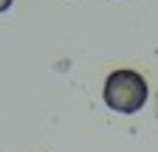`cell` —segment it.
<instances>
[{
	"label": "cell",
	"mask_w": 158,
	"mask_h": 152,
	"mask_svg": "<svg viewBox=\"0 0 158 152\" xmlns=\"http://www.w3.org/2000/svg\"><path fill=\"white\" fill-rule=\"evenodd\" d=\"M105 104L122 116L138 113L147 102V79L133 68H118L105 79Z\"/></svg>",
	"instance_id": "cell-1"
},
{
	"label": "cell",
	"mask_w": 158,
	"mask_h": 152,
	"mask_svg": "<svg viewBox=\"0 0 158 152\" xmlns=\"http://www.w3.org/2000/svg\"><path fill=\"white\" fill-rule=\"evenodd\" d=\"M11 3H14V0H0V11H9Z\"/></svg>",
	"instance_id": "cell-2"
}]
</instances>
